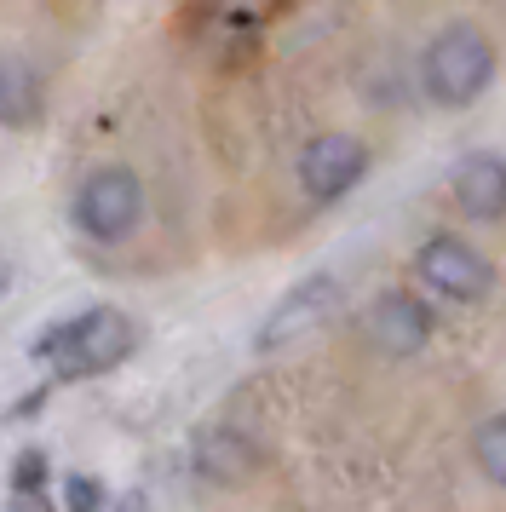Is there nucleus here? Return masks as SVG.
Listing matches in <instances>:
<instances>
[{
    "label": "nucleus",
    "mask_w": 506,
    "mask_h": 512,
    "mask_svg": "<svg viewBox=\"0 0 506 512\" xmlns=\"http://www.w3.org/2000/svg\"><path fill=\"white\" fill-rule=\"evenodd\" d=\"M133 351H138V323L127 311H115V305L75 311V317L41 328L29 340V357L52 363V386H75V380H92V374H110Z\"/></svg>",
    "instance_id": "obj_1"
},
{
    "label": "nucleus",
    "mask_w": 506,
    "mask_h": 512,
    "mask_svg": "<svg viewBox=\"0 0 506 512\" xmlns=\"http://www.w3.org/2000/svg\"><path fill=\"white\" fill-rule=\"evenodd\" d=\"M489 81H495V47L472 24H449L420 58V87L443 110H466L472 98L489 93Z\"/></svg>",
    "instance_id": "obj_2"
},
{
    "label": "nucleus",
    "mask_w": 506,
    "mask_h": 512,
    "mask_svg": "<svg viewBox=\"0 0 506 512\" xmlns=\"http://www.w3.org/2000/svg\"><path fill=\"white\" fill-rule=\"evenodd\" d=\"M75 225H81V236L104 242V248L127 242L144 225V179L133 167H115V162L92 167L81 190H75Z\"/></svg>",
    "instance_id": "obj_3"
},
{
    "label": "nucleus",
    "mask_w": 506,
    "mask_h": 512,
    "mask_svg": "<svg viewBox=\"0 0 506 512\" xmlns=\"http://www.w3.org/2000/svg\"><path fill=\"white\" fill-rule=\"evenodd\" d=\"M334 311H340V277H334V271H311V277H299L294 288L265 311V323H259V334H253V346L259 351L294 346V340H305V334H317Z\"/></svg>",
    "instance_id": "obj_4"
},
{
    "label": "nucleus",
    "mask_w": 506,
    "mask_h": 512,
    "mask_svg": "<svg viewBox=\"0 0 506 512\" xmlns=\"http://www.w3.org/2000/svg\"><path fill=\"white\" fill-rule=\"evenodd\" d=\"M414 271H420V282H426L432 294L460 300V305L483 300V294L495 288V265H489L472 242H460V236H449V231L426 236V248H420V259H414Z\"/></svg>",
    "instance_id": "obj_5"
},
{
    "label": "nucleus",
    "mask_w": 506,
    "mask_h": 512,
    "mask_svg": "<svg viewBox=\"0 0 506 512\" xmlns=\"http://www.w3.org/2000/svg\"><path fill=\"white\" fill-rule=\"evenodd\" d=\"M368 173V144L351 133H317V139L299 150V190L311 202H340L363 185Z\"/></svg>",
    "instance_id": "obj_6"
},
{
    "label": "nucleus",
    "mask_w": 506,
    "mask_h": 512,
    "mask_svg": "<svg viewBox=\"0 0 506 512\" xmlns=\"http://www.w3.org/2000/svg\"><path fill=\"white\" fill-rule=\"evenodd\" d=\"M368 340L386 351V357H414V351L432 340V311L414 300V294H380L368 311Z\"/></svg>",
    "instance_id": "obj_7"
},
{
    "label": "nucleus",
    "mask_w": 506,
    "mask_h": 512,
    "mask_svg": "<svg viewBox=\"0 0 506 512\" xmlns=\"http://www.w3.org/2000/svg\"><path fill=\"white\" fill-rule=\"evenodd\" d=\"M190 461L207 484H242L253 466H259V443L242 426H202L190 443Z\"/></svg>",
    "instance_id": "obj_8"
},
{
    "label": "nucleus",
    "mask_w": 506,
    "mask_h": 512,
    "mask_svg": "<svg viewBox=\"0 0 506 512\" xmlns=\"http://www.w3.org/2000/svg\"><path fill=\"white\" fill-rule=\"evenodd\" d=\"M455 202H460V213H472L483 225L506 219V162L501 156H489V150L466 156L455 167Z\"/></svg>",
    "instance_id": "obj_9"
},
{
    "label": "nucleus",
    "mask_w": 506,
    "mask_h": 512,
    "mask_svg": "<svg viewBox=\"0 0 506 512\" xmlns=\"http://www.w3.org/2000/svg\"><path fill=\"white\" fill-rule=\"evenodd\" d=\"M46 110V81L29 58H0V127H35Z\"/></svg>",
    "instance_id": "obj_10"
},
{
    "label": "nucleus",
    "mask_w": 506,
    "mask_h": 512,
    "mask_svg": "<svg viewBox=\"0 0 506 512\" xmlns=\"http://www.w3.org/2000/svg\"><path fill=\"white\" fill-rule=\"evenodd\" d=\"M207 29H225V35H242V29H259V18L271 12V0H202L196 6Z\"/></svg>",
    "instance_id": "obj_11"
},
{
    "label": "nucleus",
    "mask_w": 506,
    "mask_h": 512,
    "mask_svg": "<svg viewBox=\"0 0 506 512\" xmlns=\"http://www.w3.org/2000/svg\"><path fill=\"white\" fill-rule=\"evenodd\" d=\"M472 455H478L483 478L489 484H506V415H489L472 438Z\"/></svg>",
    "instance_id": "obj_12"
},
{
    "label": "nucleus",
    "mask_w": 506,
    "mask_h": 512,
    "mask_svg": "<svg viewBox=\"0 0 506 512\" xmlns=\"http://www.w3.org/2000/svg\"><path fill=\"white\" fill-rule=\"evenodd\" d=\"M46 478H52V461H46V449H18V461H12V495H35V489H46Z\"/></svg>",
    "instance_id": "obj_13"
},
{
    "label": "nucleus",
    "mask_w": 506,
    "mask_h": 512,
    "mask_svg": "<svg viewBox=\"0 0 506 512\" xmlns=\"http://www.w3.org/2000/svg\"><path fill=\"white\" fill-rule=\"evenodd\" d=\"M64 507L69 512H104L110 507V495H104V484H98L92 472H69L64 478Z\"/></svg>",
    "instance_id": "obj_14"
},
{
    "label": "nucleus",
    "mask_w": 506,
    "mask_h": 512,
    "mask_svg": "<svg viewBox=\"0 0 506 512\" xmlns=\"http://www.w3.org/2000/svg\"><path fill=\"white\" fill-rule=\"evenodd\" d=\"M12 512H52V501H46V489H35V495H12Z\"/></svg>",
    "instance_id": "obj_15"
},
{
    "label": "nucleus",
    "mask_w": 506,
    "mask_h": 512,
    "mask_svg": "<svg viewBox=\"0 0 506 512\" xmlns=\"http://www.w3.org/2000/svg\"><path fill=\"white\" fill-rule=\"evenodd\" d=\"M110 512H150V501H144V495H121Z\"/></svg>",
    "instance_id": "obj_16"
}]
</instances>
